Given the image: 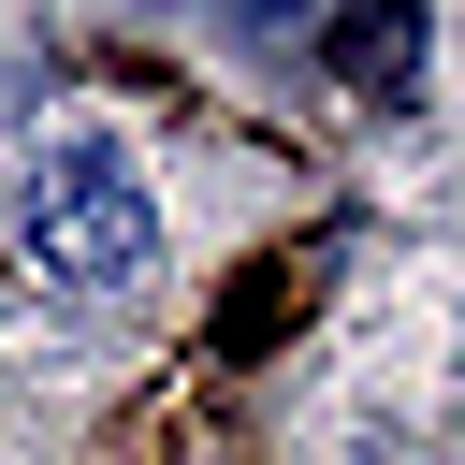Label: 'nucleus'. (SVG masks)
Masks as SVG:
<instances>
[{
	"mask_svg": "<svg viewBox=\"0 0 465 465\" xmlns=\"http://www.w3.org/2000/svg\"><path fill=\"white\" fill-rule=\"evenodd\" d=\"M29 247H44V276H87V291L145 262V189L102 131H58L29 160Z\"/></svg>",
	"mask_w": 465,
	"mask_h": 465,
	"instance_id": "f257e3e1",
	"label": "nucleus"
},
{
	"mask_svg": "<svg viewBox=\"0 0 465 465\" xmlns=\"http://www.w3.org/2000/svg\"><path fill=\"white\" fill-rule=\"evenodd\" d=\"M232 15H305V0H232Z\"/></svg>",
	"mask_w": 465,
	"mask_h": 465,
	"instance_id": "f03ea898",
	"label": "nucleus"
}]
</instances>
